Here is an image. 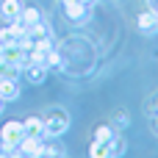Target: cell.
<instances>
[{
  "mask_svg": "<svg viewBox=\"0 0 158 158\" xmlns=\"http://www.w3.org/2000/svg\"><path fill=\"white\" fill-rule=\"evenodd\" d=\"M22 136H25L22 122H17V119L6 122V125H3V131H0V156H14V147L19 144V139H22Z\"/></svg>",
  "mask_w": 158,
  "mask_h": 158,
  "instance_id": "cell-1",
  "label": "cell"
},
{
  "mask_svg": "<svg viewBox=\"0 0 158 158\" xmlns=\"http://www.w3.org/2000/svg\"><path fill=\"white\" fill-rule=\"evenodd\" d=\"M67 128H69V114H67L64 108H53V111L44 117V136L58 139Z\"/></svg>",
  "mask_w": 158,
  "mask_h": 158,
  "instance_id": "cell-2",
  "label": "cell"
},
{
  "mask_svg": "<svg viewBox=\"0 0 158 158\" xmlns=\"http://www.w3.org/2000/svg\"><path fill=\"white\" fill-rule=\"evenodd\" d=\"M61 6H64V14H67L69 22L83 25L89 19V3H83V0H61Z\"/></svg>",
  "mask_w": 158,
  "mask_h": 158,
  "instance_id": "cell-3",
  "label": "cell"
},
{
  "mask_svg": "<svg viewBox=\"0 0 158 158\" xmlns=\"http://www.w3.org/2000/svg\"><path fill=\"white\" fill-rule=\"evenodd\" d=\"M19 75H22L28 83L39 86V83H44V78H47V67H42V64H33V61H25Z\"/></svg>",
  "mask_w": 158,
  "mask_h": 158,
  "instance_id": "cell-4",
  "label": "cell"
},
{
  "mask_svg": "<svg viewBox=\"0 0 158 158\" xmlns=\"http://www.w3.org/2000/svg\"><path fill=\"white\" fill-rule=\"evenodd\" d=\"M19 97V86H17V78H3L0 75V100L3 103H11Z\"/></svg>",
  "mask_w": 158,
  "mask_h": 158,
  "instance_id": "cell-5",
  "label": "cell"
},
{
  "mask_svg": "<svg viewBox=\"0 0 158 158\" xmlns=\"http://www.w3.org/2000/svg\"><path fill=\"white\" fill-rule=\"evenodd\" d=\"M39 142H42V139H36V136H22L19 144L14 147V150H17L14 156H31V158H36V156H39Z\"/></svg>",
  "mask_w": 158,
  "mask_h": 158,
  "instance_id": "cell-6",
  "label": "cell"
},
{
  "mask_svg": "<svg viewBox=\"0 0 158 158\" xmlns=\"http://www.w3.org/2000/svg\"><path fill=\"white\" fill-rule=\"evenodd\" d=\"M139 31L142 33H158V17H156L153 8H147V11L139 14Z\"/></svg>",
  "mask_w": 158,
  "mask_h": 158,
  "instance_id": "cell-7",
  "label": "cell"
},
{
  "mask_svg": "<svg viewBox=\"0 0 158 158\" xmlns=\"http://www.w3.org/2000/svg\"><path fill=\"white\" fill-rule=\"evenodd\" d=\"M19 11H22V0H0V17H3L6 22L17 19Z\"/></svg>",
  "mask_w": 158,
  "mask_h": 158,
  "instance_id": "cell-8",
  "label": "cell"
},
{
  "mask_svg": "<svg viewBox=\"0 0 158 158\" xmlns=\"http://www.w3.org/2000/svg\"><path fill=\"white\" fill-rule=\"evenodd\" d=\"M22 128H25V136H36V139L44 136V119L42 117H28L22 122Z\"/></svg>",
  "mask_w": 158,
  "mask_h": 158,
  "instance_id": "cell-9",
  "label": "cell"
},
{
  "mask_svg": "<svg viewBox=\"0 0 158 158\" xmlns=\"http://www.w3.org/2000/svg\"><path fill=\"white\" fill-rule=\"evenodd\" d=\"M19 19H22L28 28H33L36 22H42V11H39L36 6H22V11H19Z\"/></svg>",
  "mask_w": 158,
  "mask_h": 158,
  "instance_id": "cell-10",
  "label": "cell"
},
{
  "mask_svg": "<svg viewBox=\"0 0 158 158\" xmlns=\"http://www.w3.org/2000/svg\"><path fill=\"white\" fill-rule=\"evenodd\" d=\"M19 72H22V67H19L17 61H8V58L0 53V75H3V78H19Z\"/></svg>",
  "mask_w": 158,
  "mask_h": 158,
  "instance_id": "cell-11",
  "label": "cell"
},
{
  "mask_svg": "<svg viewBox=\"0 0 158 158\" xmlns=\"http://www.w3.org/2000/svg\"><path fill=\"white\" fill-rule=\"evenodd\" d=\"M122 150H125V142H122V136H117V133L103 144V156H122Z\"/></svg>",
  "mask_w": 158,
  "mask_h": 158,
  "instance_id": "cell-12",
  "label": "cell"
},
{
  "mask_svg": "<svg viewBox=\"0 0 158 158\" xmlns=\"http://www.w3.org/2000/svg\"><path fill=\"white\" fill-rule=\"evenodd\" d=\"M28 33L33 36V42H39V39H53V28L42 19V22H36L33 28H28Z\"/></svg>",
  "mask_w": 158,
  "mask_h": 158,
  "instance_id": "cell-13",
  "label": "cell"
},
{
  "mask_svg": "<svg viewBox=\"0 0 158 158\" xmlns=\"http://www.w3.org/2000/svg\"><path fill=\"white\" fill-rule=\"evenodd\" d=\"M42 156H64V147L56 144V142H39V156L36 158H42Z\"/></svg>",
  "mask_w": 158,
  "mask_h": 158,
  "instance_id": "cell-14",
  "label": "cell"
},
{
  "mask_svg": "<svg viewBox=\"0 0 158 158\" xmlns=\"http://www.w3.org/2000/svg\"><path fill=\"white\" fill-rule=\"evenodd\" d=\"M111 136H114V128H111V125H100V128L94 131V142H97V144H106Z\"/></svg>",
  "mask_w": 158,
  "mask_h": 158,
  "instance_id": "cell-15",
  "label": "cell"
},
{
  "mask_svg": "<svg viewBox=\"0 0 158 158\" xmlns=\"http://www.w3.org/2000/svg\"><path fill=\"white\" fill-rule=\"evenodd\" d=\"M47 69H61V56H58L56 50L47 53Z\"/></svg>",
  "mask_w": 158,
  "mask_h": 158,
  "instance_id": "cell-16",
  "label": "cell"
},
{
  "mask_svg": "<svg viewBox=\"0 0 158 158\" xmlns=\"http://www.w3.org/2000/svg\"><path fill=\"white\" fill-rule=\"evenodd\" d=\"M14 42H17V39H11V36H8V31L3 28V31H0V53H3L8 44H14Z\"/></svg>",
  "mask_w": 158,
  "mask_h": 158,
  "instance_id": "cell-17",
  "label": "cell"
},
{
  "mask_svg": "<svg viewBox=\"0 0 158 158\" xmlns=\"http://www.w3.org/2000/svg\"><path fill=\"white\" fill-rule=\"evenodd\" d=\"M89 156H92V158H106V156H103V144L92 142V147H89Z\"/></svg>",
  "mask_w": 158,
  "mask_h": 158,
  "instance_id": "cell-18",
  "label": "cell"
},
{
  "mask_svg": "<svg viewBox=\"0 0 158 158\" xmlns=\"http://www.w3.org/2000/svg\"><path fill=\"white\" fill-rule=\"evenodd\" d=\"M114 125L117 128H128V114H117L114 117Z\"/></svg>",
  "mask_w": 158,
  "mask_h": 158,
  "instance_id": "cell-19",
  "label": "cell"
},
{
  "mask_svg": "<svg viewBox=\"0 0 158 158\" xmlns=\"http://www.w3.org/2000/svg\"><path fill=\"white\" fill-rule=\"evenodd\" d=\"M147 6H150V8L156 11V8H158V0H147Z\"/></svg>",
  "mask_w": 158,
  "mask_h": 158,
  "instance_id": "cell-20",
  "label": "cell"
},
{
  "mask_svg": "<svg viewBox=\"0 0 158 158\" xmlns=\"http://www.w3.org/2000/svg\"><path fill=\"white\" fill-rule=\"evenodd\" d=\"M156 133H158V117H156Z\"/></svg>",
  "mask_w": 158,
  "mask_h": 158,
  "instance_id": "cell-21",
  "label": "cell"
},
{
  "mask_svg": "<svg viewBox=\"0 0 158 158\" xmlns=\"http://www.w3.org/2000/svg\"><path fill=\"white\" fill-rule=\"evenodd\" d=\"M83 3H94V0H83Z\"/></svg>",
  "mask_w": 158,
  "mask_h": 158,
  "instance_id": "cell-22",
  "label": "cell"
},
{
  "mask_svg": "<svg viewBox=\"0 0 158 158\" xmlns=\"http://www.w3.org/2000/svg\"><path fill=\"white\" fill-rule=\"evenodd\" d=\"M0 111H3V100H0Z\"/></svg>",
  "mask_w": 158,
  "mask_h": 158,
  "instance_id": "cell-23",
  "label": "cell"
},
{
  "mask_svg": "<svg viewBox=\"0 0 158 158\" xmlns=\"http://www.w3.org/2000/svg\"><path fill=\"white\" fill-rule=\"evenodd\" d=\"M156 17H158V8H156Z\"/></svg>",
  "mask_w": 158,
  "mask_h": 158,
  "instance_id": "cell-24",
  "label": "cell"
}]
</instances>
